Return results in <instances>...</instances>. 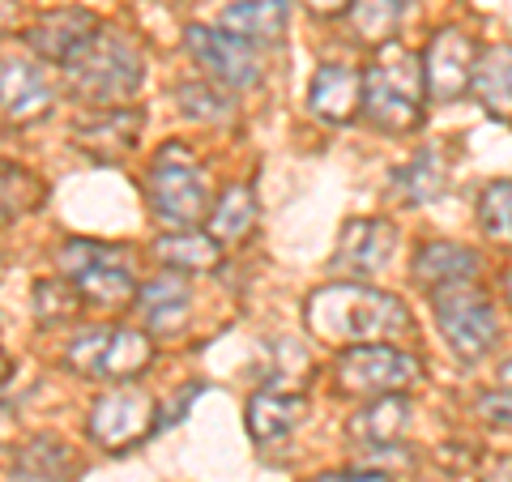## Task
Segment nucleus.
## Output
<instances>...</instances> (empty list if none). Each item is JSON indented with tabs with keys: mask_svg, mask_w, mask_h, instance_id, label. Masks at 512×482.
Returning a JSON list of instances; mask_svg holds the SVG:
<instances>
[{
	"mask_svg": "<svg viewBox=\"0 0 512 482\" xmlns=\"http://www.w3.org/2000/svg\"><path fill=\"white\" fill-rule=\"evenodd\" d=\"M35 320L43 329H60V325H69V320H77L82 316V308H86V299L77 295V286L64 278H39L35 282Z\"/></svg>",
	"mask_w": 512,
	"mask_h": 482,
	"instance_id": "c85d7f7f",
	"label": "nucleus"
},
{
	"mask_svg": "<svg viewBox=\"0 0 512 482\" xmlns=\"http://www.w3.org/2000/svg\"><path fill=\"white\" fill-rule=\"evenodd\" d=\"M13 13H18V0H0V30L13 22Z\"/></svg>",
	"mask_w": 512,
	"mask_h": 482,
	"instance_id": "4c0bfd02",
	"label": "nucleus"
},
{
	"mask_svg": "<svg viewBox=\"0 0 512 482\" xmlns=\"http://www.w3.org/2000/svg\"><path fill=\"white\" fill-rule=\"evenodd\" d=\"M60 273L77 286L90 308L103 312H124L137 299V273L128 265V252L103 239H69L56 252Z\"/></svg>",
	"mask_w": 512,
	"mask_h": 482,
	"instance_id": "20e7f679",
	"label": "nucleus"
},
{
	"mask_svg": "<svg viewBox=\"0 0 512 482\" xmlns=\"http://www.w3.org/2000/svg\"><path fill=\"white\" fill-rule=\"evenodd\" d=\"M175 99H180V111L188 120H210V124H218V120H231V99L222 90H214V86H201V82H192V86H180L175 90Z\"/></svg>",
	"mask_w": 512,
	"mask_h": 482,
	"instance_id": "7c9ffc66",
	"label": "nucleus"
},
{
	"mask_svg": "<svg viewBox=\"0 0 512 482\" xmlns=\"http://www.w3.org/2000/svg\"><path fill=\"white\" fill-rule=\"evenodd\" d=\"M504 303H508V308H512V269L504 273Z\"/></svg>",
	"mask_w": 512,
	"mask_h": 482,
	"instance_id": "ea45409f",
	"label": "nucleus"
},
{
	"mask_svg": "<svg viewBox=\"0 0 512 482\" xmlns=\"http://www.w3.org/2000/svg\"><path fill=\"white\" fill-rule=\"evenodd\" d=\"M346 482H397L393 470H376V465H355V470H342Z\"/></svg>",
	"mask_w": 512,
	"mask_h": 482,
	"instance_id": "72a5a7b5",
	"label": "nucleus"
},
{
	"mask_svg": "<svg viewBox=\"0 0 512 482\" xmlns=\"http://www.w3.org/2000/svg\"><path fill=\"white\" fill-rule=\"evenodd\" d=\"M500 384H504V389H512V359L500 363Z\"/></svg>",
	"mask_w": 512,
	"mask_h": 482,
	"instance_id": "58836bf2",
	"label": "nucleus"
},
{
	"mask_svg": "<svg viewBox=\"0 0 512 482\" xmlns=\"http://www.w3.org/2000/svg\"><path fill=\"white\" fill-rule=\"evenodd\" d=\"M150 252H154V261L171 273H214L222 265V244L210 231H197V227L158 235Z\"/></svg>",
	"mask_w": 512,
	"mask_h": 482,
	"instance_id": "4be33fe9",
	"label": "nucleus"
},
{
	"mask_svg": "<svg viewBox=\"0 0 512 482\" xmlns=\"http://www.w3.org/2000/svg\"><path fill=\"white\" fill-rule=\"evenodd\" d=\"M308 482H346L342 474H316V478H308Z\"/></svg>",
	"mask_w": 512,
	"mask_h": 482,
	"instance_id": "a19ab883",
	"label": "nucleus"
},
{
	"mask_svg": "<svg viewBox=\"0 0 512 482\" xmlns=\"http://www.w3.org/2000/svg\"><path fill=\"white\" fill-rule=\"evenodd\" d=\"M256 218H261V201H256V184H231L222 188V197L210 201V214H205V231H210L218 244H239L248 239Z\"/></svg>",
	"mask_w": 512,
	"mask_h": 482,
	"instance_id": "393cba45",
	"label": "nucleus"
},
{
	"mask_svg": "<svg viewBox=\"0 0 512 482\" xmlns=\"http://www.w3.org/2000/svg\"><path fill=\"white\" fill-rule=\"evenodd\" d=\"M154 431H158V401L146 389H137L133 380L103 393L86 414V436L99 448H107V453L146 444Z\"/></svg>",
	"mask_w": 512,
	"mask_h": 482,
	"instance_id": "1a4fd4ad",
	"label": "nucleus"
},
{
	"mask_svg": "<svg viewBox=\"0 0 512 482\" xmlns=\"http://www.w3.org/2000/svg\"><path fill=\"white\" fill-rule=\"evenodd\" d=\"M291 26V0H235L218 13V30L244 39L248 47H278Z\"/></svg>",
	"mask_w": 512,
	"mask_h": 482,
	"instance_id": "a211bd4d",
	"label": "nucleus"
},
{
	"mask_svg": "<svg viewBox=\"0 0 512 482\" xmlns=\"http://www.w3.org/2000/svg\"><path fill=\"white\" fill-rule=\"evenodd\" d=\"M308 333L325 346H372V342H406L414 337V316L397 295L376 291L367 282H329L303 303Z\"/></svg>",
	"mask_w": 512,
	"mask_h": 482,
	"instance_id": "f257e3e1",
	"label": "nucleus"
},
{
	"mask_svg": "<svg viewBox=\"0 0 512 482\" xmlns=\"http://www.w3.org/2000/svg\"><path fill=\"white\" fill-rule=\"evenodd\" d=\"M308 111L325 124H350L363 111V73L350 64H320L308 86Z\"/></svg>",
	"mask_w": 512,
	"mask_h": 482,
	"instance_id": "dca6fc26",
	"label": "nucleus"
},
{
	"mask_svg": "<svg viewBox=\"0 0 512 482\" xmlns=\"http://www.w3.org/2000/svg\"><path fill=\"white\" fill-rule=\"evenodd\" d=\"M478 273H483V256L466 244H453V239H427L414 252V282L423 291L453 286V282H478Z\"/></svg>",
	"mask_w": 512,
	"mask_h": 482,
	"instance_id": "412c9836",
	"label": "nucleus"
},
{
	"mask_svg": "<svg viewBox=\"0 0 512 482\" xmlns=\"http://www.w3.org/2000/svg\"><path fill=\"white\" fill-rule=\"evenodd\" d=\"M69 77V94L90 107H120L137 94L141 86V52L124 30L99 26L94 39L64 64Z\"/></svg>",
	"mask_w": 512,
	"mask_h": 482,
	"instance_id": "7ed1b4c3",
	"label": "nucleus"
},
{
	"mask_svg": "<svg viewBox=\"0 0 512 482\" xmlns=\"http://www.w3.org/2000/svg\"><path fill=\"white\" fill-rule=\"evenodd\" d=\"M478 227L495 244H512V175L478 192Z\"/></svg>",
	"mask_w": 512,
	"mask_h": 482,
	"instance_id": "c756f323",
	"label": "nucleus"
},
{
	"mask_svg": "<svg viewBox=\"0 0 512 482\" xmlns=\"http://www.w3.org/2000/svg\"><path fill=\"white\" fill-rule=\"evenodd\" d=\"M99 26L103 22L94 18L90 9H52V13H43L39 22L26 26V43L43 64H60L64 69V64L94 39Z\"/></svg>",
	"mask_w": 512,
	"mask_h": 482,
	"instance_id": "ddd939ff",
	"label": "nucleus"
},
{
	"mask_svg": "<svg viewBox=\"0 0 512 482\" xmlns=\"http://www.w3.org/2000/svg\"><path fill=\"white\" fill-rule=\"evenodd\" d=\"M431 295V316L436 329L444 333L448 350L466 363H478L491 355L500 342V316H495V299L483 291L478 282H453V286H436Z\"/></svg>",
	"mask_w": 512,
	"mask_h": 482,
	"instance_id": "39448f33",
	"label": "nucleus"
},
{
	"mask_svg": "<svg viewBox=\"0 0 512 482\" xmlns=\"http://www.w3.org/2000/svg\"><path fill=\"white\" fill-rule=\"evenodd\" d=\"M410 427V397L406 393H384L372 397V406H363L350 419V436L363 453H380V448H402V436Z\"/></svg>",
	"mask_w": 512,
	"mask_h": 482,
	"instance_id": "aec40b11",
	"label": "nucleus"
},
{
	"mask_svg": "<svg viewBox=\"0 0 512 482\" xmlns=\"http://www.w3.org/2000/svg\"><path fill=\"white\" fill-rule=\"evenodd\" d=\"M47 201V184L30 167L0 163V227L22 214H35Z\"/></svg>",
	"mask_w": 512,
	"mask_h": 482,
	"instance_id": "bb28decb",
	"label": "nucleus"
},
{
	"mask_svg": "<svg viewBox=\"0 0 512 482\" xmlns=\"http://www.w3.org/2000/svg\"><path fill=\"white\" fill-rule=\"evenodd\" d=\"M141 111L137 107H99L90 120H82L73 128L77 137V150H86L90 158H99V163H120L137 150V137H141Z\"/></svg>",
	"mask_w": 512,
	"mask_h": 482,
	"instance_id": "2eb2a0df",
	"label": "nucleus"
},
{
	"mask_svg": "<svg viewBox=\"0 0 512 482\" xmlns=\"http://www.w3.org/2000/svg\"><path fill=\"white\" fill-rule=\"evenodd\" d=\"M350 35L363 47L397 43V30L406 18V0H350Z\"/></svg>",
	"mask_w": 512,
	"mask_h": 482,
	"instance_id": "a878e982",
	"label": "nucleus"
},
{
	"mask_svg": "<svg viewBox=\"0 0 512 482\" xmlns=\"http://www.w3.org/2000/svg\"><path fill=\"white\" fill-rule=\"evenodd\" d=\"M184 47H188V56L214 77V82L231 86V90L261 86V60H256V52L244 39L227 35V30H218V26H188L184 30Z\"/></svg>",
	"mask_w": 512,
	"mask_h": 482,
	"instance_id": "f8f14e48",
	"label": "nucleus"
},
{
	"mask_svg": "<svg viewBox=\"0 0 512 482\" xmlns=\"http://www.w3.org/2000/svg\"><path fill=\"white\" fill-rule=\"evenodd\" d=\"M338 389L350 397H384L406 393L423 380V359L402 350L397 342H372V346H346L338 359Z\"/></svg>",
	"mask_w": 512,
	"mask_h": 482,
	"instance_id": "6e6552de",
	"label": "nucleus"
},
{
	"mask_svg": "<svg viewBox=\"0 0 512 482\" xmlns=\"http://www.w3.org/2000/svg\"><path fill=\"white\" fill-rule=\"evenodd\" d=\"M5 261H9V248H5V239H0V273H5Z\"/></svg>",
	"mask_w": 512,
	"mask_h": 482,
	"instance_id": "79ce46f5",
	"label": "nucleus"
},
{
	"mask_svg": "<svg viewBox=\"0 0 512 482\" xmlns=\"http://www.w3.org/2000/svg\"><path fill=\"white\" fill-rule=\"evenodd\" d=\"M478 39L461 26H444L431 35L423 52V82L431 103H457L461 94H470L474 64H478Z\"/></svg>",
	"mask_w": 512,
	"mask_h": 482,
	"instance_id": "9d476101",
	"label": "nucleus"
},
{
	"mask_svg": "<svg viewBox=\"0 0 512 482\" xmlns=\"http://www.w3.org/2000/svg\"><path fill=\"white\" fill-rule=\"evenodd\" d=\"M444 180H448V171H444L440 150H419L406 167H397V175H393L397 192H402V197H406L410 205L436 201L440 192H444Z\"/></svg>",
	"mask_w": 512,
	"mask_h": 482,
	"instance_id": "cd10ccee",
	"label": "nucleus"
},
{
	"mask_svg": "<svg viewBox=\"0 0 512 482\" xmlns=\"http://www.w3.org/2000/svg\"><path fill=\"white\" fill-rule=\"evenodd\" d=\"M77 478V453L56 436H35L18 444L13 457V482H73Z\"/></svg>",
	"mask_w": 512,
	"mask_h": 482,
	"instance_id": "b1692460",
	"label": "nucleus"
},
{
	"mask_svg": "<svg viewBox=\"0 0 512 482\" xmlns=\"http://www.w3.org/2000/svg\"><path fill=\"white\" fill-rule=\"evenodd\" d=\"M197 393H201L197 384H184V389L175 393L171 401H158V431H163V427H171L175 419H180V414L192 406V397H197Z\"/></svg>",
	"mask_w": 512,
	"mask_h": 482,
	"instance_id": "473e14b6",
	"label": "nucleus"
},
{
	"mask_svg": "<svg viewBox=\"0 0 512 482\" xmlns=\"http://www.w3.org/2000/svg\"><path fill=\"white\" fill-rule=\"evenodd\" d=\"M478 482H512V461H495L491 470H483Z\"/></svg>",
	"mask_w": 512,
	"mask_h": 482,
	"instance_id": "c9c22d12",
	"label": "nucleus"
},
{
	"mask_svg": "<svg viewBox=\"0 0 512 482\" xmlns=\"http://www.w3.org/2000/svg\"><path fill=\"white\" fill-rule=\"evenodd\" d=\"M427 116L423 60L402 43L376 47V60L363 69V120L384 137H406Z\"/></svg>",
	"mask_w": 512,
	"mask_h": 482,
	"instance_id": "f03ea898",
	"label": "nucleus"
},
{
	"mask_svg": "<svg viewBox=\"0 0 512 482\" xmlns=\"http://www.w3.org/2000/svg\"><path fill=\"white\" fill-rule=\"evenodd\" d=\"M56 103V90L35 60H0V116L9 124H35Z\"/></svg>",
	"mask_w": 512,
	"mask_h": 482,
	"instance_id": "4468645a",
	"label": "nucleus"
},
{
	"mask_svg": "<svg viewBox=\"0 0 512 482\" xmlns=\"http://www.w3.org/2000/svg\"><path fill=\"white\" fill-rule=\"evenodd\" d=\"M474 414L483 419L491 431H512V389L500 393H483L474 401Z\"/></svg>",
	"mask_w": 512,
	"mask_h": 482,
	"instance_id": "2f4dec72",
	"label": "nucleus"
},
{
	"mask_svg": "<svg viewBox=\"0 0 512 482\" xmlns=\"http://www.w3.org/2000/svg\"><path fill=\"white\" fill-rule=\"evenodd\" d=\"M244 423H248V436L261 444V448L291 440L295 427L303 423V393H291V389H278V384H269V389L248 397Z\"/></svg>",
	"mask_w": 512,
	"mask_h": 482,
	"instance_id": "6ab92c4d",
	"label": "nucleus"
},
{
	"mask_svg": "<svg viewBox=\"0 0 512 482\" xmlns=\"http://www.w3.org/2000/svg\"><path fill=\"white\" fill-rule=\"evenodd\" d=\"M393 252H397V227L389 218H355L342 227L329 269L338 273V282H367L393 265Z\"/></svg>",
	"mask_w": 512,
	"mask_h": 482,
	"instance_id": "9b49d317",
	"label": "nucleus"
},
{
	"mask_svg": "<svg viewBox=\"0 0 512 482\" xmlns=\"http://www.w3.org/2000/svg\"><path fill=\"white\" fill-rule=\"evenodd\" d=\"M133 312L141 316V325L150 333H175L192 312V286L184 273H158V278L137 286Z\"/></svg>",
	"mask_w": 512,
	"mask_h": 482,
	"instance_id": "f3484780",
	"label": "nucleus"
},
{
	"mask_svg": "<svg viewBox=\"0 0 512 482\" xmlns=\"http://www.w3.org/2000/svg\"><path fill=\"white\" fill-rule=\"evenodd\" d=\"M470 94L487 116L512 124V43L483 47V52H478Z\"/></svg>",
	"mask_w": 512,
	"mask_h": 482,
	"instance_id": "5701e85b",
	"label": "nucleus"
},
{
	"mask_svg": "<svg viewBox=\"0 0 512 482\" xmlns=\"http://www.w3.org/2000/svg\"><path fill=\"white\" fill-rule=\"evenodd\" d=\"M64 363H69V372L86 376V380L128 384L154 363V342H150L146 329L86 325L69 342V350H64Z\"/></svg>",
	"mask_w": 512,
	"mask_h": 482,
	"instance_id": "423d86ee",
	"label": "nucleus"
},
{
	"mask_svg": "<svg viewBox=\"0 0 512 482\" xmlns=\"http://www.w3.org/2000/svg\"><path fill=\"white\" fill-rule=\"evenodd\" d=\"M316 18H342V13L350 9V0H303Z\"/></svg>",
	"mask_w": 512,
	"mask_h": 482,
	"instance_id": "f704fd0d",
	"label": "nucleus"
},
{
	"mask_svg": "<svg viewBox=\"0 0 512 482\" xmlns=\"http://www.w3.org/2000/svg\"><path fill=\"white\" fill-rule=\"evenodd\" d=\"M146 192H150V210L163 218L171 231L205 227L210 184H205V171L192 163L188 146H180V141H167V146L154 154L150 175H146Z\"/></svg>",
	"mask_w": 512,
	"mask_h": 482,
	"instance_id": "0eeeda50",
	"label": "nucleus"
},
{
	"mask_svg": "<svg viewBox=\"0 0 512 482\" xmlns=\"http://www.w3.org/2000/svg\"><path fill=\"white\" fill-rule=\"evenodd\" d=\"M9 380H13V355H9L5 346H0V389H5Z\"/></svg>",
	"mask_w": 512,
	"mask_h": 482,
	"instance_id": "e433bc0d",
	"label": "nucleus"
}]
</instances>
